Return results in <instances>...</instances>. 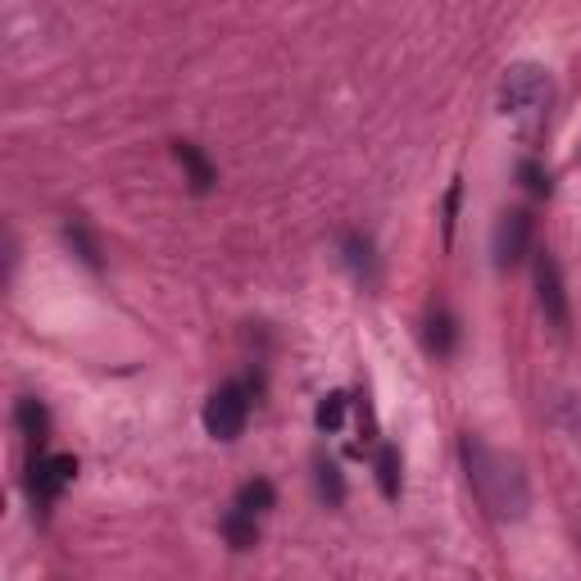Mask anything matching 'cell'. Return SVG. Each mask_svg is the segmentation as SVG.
I'll return each instance as SVG.
<instances>
[{"label":"cell","instance_id":"6da1fadb","mask_svg":"<svg viewBox=\"0 0 581 581\" xmlns=\"http://www.w3.org/2000/svg\"><path fill=\"white\" fill-rule=\"evenodd\" d=\"M463 468H468L477 500L495 518H522L527 513V477H522V468L504 454H495L491 445H482L473 432L463 436Z\"/></svg>","mask_w":581,"mask_h":581},{"label":"cell","instance_id":"7a4b0ae2","mask_svg":"<svg viewBox=\"0 0 581 581\" xmlns=\"http://www.w3.org/2000/svg\"><path fill=\"white\" fill-rule=\"evenodd\" d=\"M550 109V73L541 64H513L500 82V114L504 119H541Z\"/></svg>","mask_w":581,"mask_h":581},{"label":"cell","instance_id":"3957f363","mask_svg":"<svg viewBox=\"0 0 581 581\" xmlns=\"http://www.w3.org/2000/svg\"><path fill=\"white\" fill-rule=\"evenodd\" d=\"M250 423V386L227 382L205 400V432L214 441H237Z\"/></svg>","mask_w":581,"mask_h":581},{"label":"cell","instance_id":"277c9868","mask_svg":"<svg viewBox=\"0 0 581 581\" xmlns=\"http://www.w3.org/2000/svg\"><path fill=\"white\" fill-rule=\"evenodd\" d=\"M78 477V459L73 454H37L28 463V500L37 513H46L50 504L60 500V491Z\"/></svg>","mask_w":581,"mask_h":581},{"label":"cell","instance_id":"5b68a950","mask_svg":"<svg viewBox=\"0 0 581 581\" xmlns=\"http://www.w3.org/2000/svg\"><path fill=\"white\" fill-rule=\"evenodd\" d=\"M532 237H536V218L532 209H504L500 223H495V237H491V250H495V264L500 268H518L532 250Z\"/></svg>","mask_w":581,"mask_h":581},{"label":"cell","instance_id":"8992f818","mask_svg":"<svg viewBox=\"0 0 581 581\" xmlns=\"http://www.w3.org/2000/svg\"><path fill=\"white\" fill-rule=\"evenodd\" d=\"M536 300H541V314L550 327L568 332L572 314H568V291H563V273H559V259L550 250H536Z\"/></svg>","mask_w":581,"mask_h":581},{"label":"cell","instance_id":"52a82bcc","mask_svg":"<svg viewBox=\"0 0 581 581\" xmlns=\"http://www.w3.org/2000/svg\"><path fill=\"white\" fill-rule=\"evenodd\" d=\"M341 255H345V268L355 273V282L377 286V250H373V241H368L364 232H345Z\"/></svg>","mask_w":581,"mask_h":581},{"label":"cell","instance_id":"ba28073f","mask_svg":"<svg viewBox=\"0 0 581 581\" xmlns=\"http://www.w3.org/2000/svg\"><path fill=\"white\" fill-rule=\"evenodd\" d=\"M173 159L187 168V182H191V191H196V196L214 191V164L200 155V146H191V141H173Z\"/></svg>","mask_w":581,"mask_h":581},{"label":"cell","instance_id":"9c48e42d","mask_svg":"<svg viewBox=\"0 0 581 581\" xmlns=\"http://www.w3.org/2000/svg\"><path fill=\"white\" fill-rule=\"evenodd\" d=\"M454 345H459V323H454L450 309H432L427 314V350H432L436 359H450Z\"/></svg>","mask_w":581,"mask_h":581},{"label":"cell","instance_id":"30bf717a","mask_svg":"<svg viewBox=\"0 0 581 581\" xmlns=\"http://www.w3.org/2000/svg\"><path fill=\"white\" fill-rule=\"evenodd\" d=\"M14 427H19L23 436H28L32 445H41L50 436V414H46V404L37 400V395H23L19 404H14Z\"/></svg>","mask_w":581,"mask_h":581},{"label":"cell","instance_id":"8fae6325","mask_svg":"<svg viewBox=\"0 0 581 581\" xmlns=\"http://www.w3.org/2000/svg\"><path fill=\"white\" fill-rule=\"evenodd\" d=\"M223 541L232 545V550H255V545H259V522H255V513H246L237 504V509L223 518Z\"/></svg>","mask_w":581,"mask_h":581},{"label":"cell","instance_id":"7c38bea8","mask_svg":"<svg viewBox=\"0 0 581 581\" xmlns=\"http://www.w3.org/2000/svg\"><path fill=\"white\" fill-rule=\"evenodd\" d=\"M64 237H69L73 255H78V259H82V264H87V268H96V273H100V246H96V237H91V227L82 223L78 214H73L69 223H64Z\"/></svg>","mask_w":581,"mask_h":581},{"label":"cell","instance_id":"4fadbf2b","mask_svg":"<svg viewBox=\"0 0 581 581\" xmlns=\"http://www.w3.org/2000/svg\"><path fill=\"white\" fill-rule=\"evenodd\" d=\"M377 486H382L386 500H400V450L395 445L377 450Z\"/></svg>","mask_w":581,"mask_h":581},{"label":"cell","instance_id":"5bb4252c","mask_svg":"<svg viewBox=\"0 0 581 581\" xmlns=\"http://www.w3.org/2000/svg\"><path fill=\"white\" fill-rule=\"evenodd\" d=\"M237 504H241V509H246V513H255V518H259V513H268V509H273V504H277L273 482H264V477L246 482V486H241V491H237Z\"/></svg>","mask_w":581,"mask_h":581},{"label":"cell","instance_id":"9a60e30c","mask_svg":"<svg viewBox=\"0 0 581 581\" xmlns=\"http://www.w3.org/2000/svg\"><path fill=\"white\" fill-rule=\"evenodd\" d=\"M314 473H318V495H323V500L336 509V504L345 500V482H341V473H336V463L318 459V463H314Z\"/></svg>","mask_w":581,"mask_h":581},{"label":"cell","instance_id":"2e32d148","mask_svg":"<svg viewBox=\"0 0 581 581\" xmlns=\"http://www.w3.org/2000/svg\"><path fill=\"white\" fill-rule=\"evenodd\" d=\"M518 182L532 191V196H550V173H545L536 159H522L518 164Z\"/></svg>","mask_w":581,"mask_h":581},{"label":"cell","instance_id":"e0dca14e","mask_svg":"<svg viewBox=\"0 0 581 581\" xmlns=\"http://www.w3.org/2000/svg\"><path fill=\"white\" fill-rule=\"evenodd\" d=\"M345 404H350V400H345L341 391H332V395H327L323 404H318V427H323V432H336V427H341V418H345Z\"/></svg>","mask_w":581,"mask_h":581},{"label":"cell","instance_id":"ac0fdd59","mask_svg":"<svg viewBox=\"0 0 581 581\" xmlns=\"http://www.w3.org/2000/svg\"><path fill=\"white\" fill-rule=\"evenodd\" d=\"M459 196H463V187L454 182L450 187V196H445V241L454 237V214H459Z\"/></svg>","mask_w":581,"mask_h":581}]
</instances>
